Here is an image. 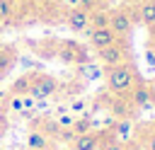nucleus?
<instances>
[{
    "mask_svg": "<svg viewBox=\"0 0 155 150\" xmlns=\"http://www.w3.org/2000/svg\"><path fill=\"white\" fill-rule=\"evenodd\" d=\"M46 109H48V99H36L34 111H46Z\"/></svg>",
    "mask_w": 155,
    "mask_h": 150,
    "instance_id": "obj_22",
    "label": "nucleus"
},
{
    "mask_svg": "<svg viewBox=\"0 0 155 150\" xmlns=\"http://www.w3.org/2000/svg\"><path fill=\"white\" fill-rule=\"evenodd\" d=\"M85 106H87V104H85V99H75V102L70 104V114H82V111H85Z\"/></svg>",
    "mask_w": 155,
    "mask_h": 150,
    "instance_id": "obj_19",
    "label": "nucleus"
},
{
    "mask_svg": "<svg viewBox=\"0 0 155 150\" xmlns=\"http://www.w3.org/2000/svg\"><path fill=\"white\" fill-rule=\"evenodd\" d=\"M102 150H126V145H124V143H119V140H111V143H104V145H102Z\"/></svg>",
    "mask_w": 155,
    "mask_h": 150,
    "instance_id": "obj_21",
    "label": "nucleus"
},
{
    "mask_svg": "<svg viewBox=\"0 0 155 150\" xmlns=\"http://www.w3.org/2000/svg\"><path fill=\"white\" fill-rule=\"evenodd\" d=\"M70 131H73L75 135H82V133H90V131H92V121H90V116L85 114V116H80V119H75V121H73V126H70Z\"/></svg>",
    "mask_w": 155,
    "mask_h": 150,
    "instance_id": "obj_13",
    "label": "nucleus"
},
{
    "mask_svg": "<svg viewBox=\"0 0 155 150\" xmlns=\"http://www.w3.org/2000/svg\"><path fill=\"white\" fill-rule=\"evenodd\" d=\"M27 148H29V150H46V148H48L46 133H41V131H29V135H27Z\"/></svg>",
    "mask_w": 155,
    "mask_h": 150,
    "instance_id": "obj_10",
    "label": "nucleus"
},
{
    "mask_svg": "<svg viewBox=\"0 0 155 150\" xmlns=\"http://www.w3.org/2000/svg\"><path fill=\"white\" fill-rule=\"evenodd\" d=\"M97 58H99L104 65H116V63H124V60H126V48L116 41V44H111V46L97 48Z\"/></svg>",
    "mask_w": 155,
    "mask_h": 150,
    "instance_id": "obj_4",
    "label": "nucleus"
},
{
    "mask_svg": "<svg viewBox=\"0 0 155 150\" xmlns=\"http://www.w3.org/2000/svg\"><path fill=\"white\" fill-rule=\"evenodd\" d=\"M107 87L116 97H124V94H128L136 87V73H133V68H131L128 60L107 68Z\"/></svg>",
    "mask_w": 155,
    "mask_h": 150,
    "instance_id": "obj_1",
    "label": "nucleus"
},
{
    "mask_svg": "<svg viewBox=\"0 0 155 150\" xmlns=\"http://www.w3.org/2000/svg\"><path fill=\"white\" fill-rule=\"evenodd\" d=\"M111 111H114V114H116L119 119H126V109H124V102H114Z\"/></svg>",
    "mask_w": 155,
    "mask_h": 150,
    "instance_id": "obj_20",
    "label": "nucleus"
},
{
    "mask_svg": "<svg viewBox=\"0 0 155 150\" xmlns=\"http://www.w3.org/2000/svg\"><path fill=\"white\" fill-rule=\"evenodd\" d=\"M61 131H63V128H61L56 121H44V131H41V133H48V135H58Z\"/></svg>",
    "mask_w": 155,
    "mask_h": 150,
    "instance_id": "obj_16",
    "label": "nucleus"
},
{
    "mask_svg": "<svg viewBox=\"0 0 155 150\" xmlns=\"http://www.w3.org/2000/svg\"><path fill=\"white\" fill-rule=\"evenodd\" d=\"M97 148H99V135L92 131L75 135V140H73V150H97Z\"/></svg>",
    "mask_w": 155,
    "mask_h": 150,
    "instance_id": "obj_9",
    "label": "nucleus"
},
{
    "mask_svg": "<svg viewBox=\"0 0 155 150\" xmlns=\"http://www.w3.org/2000/svg\"><path fill=\"white\" fill-rule=\"evenodd\" d=\"M145 60H148V65L155 70V51H153V48H148V51H145Z\"/></svg>",
    "mask_w": 155,
    "mask_h": 150,
    "instance_id": "obj_23",
    "label": "nucleus"
},
{
    "mask_svg": "<svg viewBox=\"0 0 155 150\" xmlns=\"http://www.w3.org/2000/svg\"><path fill=\"white\" fill-rule=\"evenodd\" d=\"M65 22H68V27H70L73 31H87V29H90V12H87L85 7H73V10L68 12Z\"/></svg>",
    "mask_w": 155,
    "mask_h": 150,
    "instance_id": "obj_6",
    "label": "nucleus"
},
{
    "mask_svg": "<svg viewBox=\"0 0 155 150\" xmlns=\"http://www.w3.org/2000/svg\"><path fill=\"white\" fill-rule=\"evenodd\" d=\"M87 36H90V44L94 48H104V46H111L119 41V36L109 29V27H99V29H87Z\"/></svg>",
    "mask_w": 155,
    "mask_h": 150,
    "instance_id": "obj_5",
    "label": "nucleus"
},
{
    "mask_svg": "<svg viewBox=\"0 0 155 150\" xmlns=\"http://www.w3.org/2000/svg\"><path fill=\"white\" fill-rule=\"evenodd\" d=\"M138 19L145 27L155 29V0H140L138 2Z\"/></svg>",
    "mask_w": 155,
    "mask_h": 150,
    "instance_id": "obj_8",
    "label": "nucleus"
},
{
    "mask_svg": "<svg viewBox=\"0 0 155 150\" xmlns=\"http://www.w3.org/2000/svg\"><path fill=\"white\" fill-rule=\"evenodd\" d=\"M61 150H68V148H61Z\"/></svg>",
    "mask_w": 155,
    "mask_h": 150,
    "instance_id": "obj_30",
    "label": "nucleus"
},
{
    "mask_svg": "<svg viewBox=\"0 0 155 150\" xmlns=\"http://www.w3.org/2000/svg\"><path fill=\"white\" fill-rule=\"evenodd\" d=\"M145 148H148V150H155V133H150V135L145 138Z\"/></svg>",
    "mask_w": 155,
    "mask_h": 150,
    "instance_id": "obj_24",
    "label": "nucleus"
},
{
    "mask_svg": "<svg viewBox=\"0 0 155 150\" xmlns=\"http://www.w3.org/2000/svg\"><path fill=\"white\" fill-rule=\"evenodd\" d=\"M19 63H22V65H24V68H29V65H34V60H31V58H22V60H19Z\"/></svg>",
    "mask_w": 155,
    "mask_h": 150,
    "instance_id": "obj_25",
    "label": "nucleus"
},
{
    "mask_svg": "<svg viewBox=\"0 0 155 150\" xmlns=\"http://www.w3.org/2000/svg\"><path fill=\"white\" fill-rule=\"evenodd\" d=\"M153 31H155V29H153Z\"/></svg>",
    "mask_w": 155,
    "mask_h": 150,
    "instance_id": "obj_31",
    "label": "nucleus"
},
{
    "mask_svg": "<svg viewBox=\"0 0 155 150\" xmlns=\"http://www.w3.org/2000/svg\"><path fill=\"white\" fill-rule=\"evenodd\" d=\"M131 128H133V123H131L128 119H119V121L114 123V140L124 143V140L131 135Z\"/></svg>",
    "mask_w": 155,
    "mask_h": 150,
    "instance_id": "obj_11",
    "label": "nucleus"
},
{
    "mask_svg": "<svg viewBox=\"0 0 155 150\" xmlns=\"http://www.w3.org/2000/svg\"><path fill=\"white\" fill-rule=\"evenodd\" d=\"M131 104L136 109H148L150 106V87L143 82H136V87L131 90Z\"/></svg>",
    "mask_w": 155,
    "mask_h": 150,
    "instance_id": "obj_7",
    "label": "nucleus"
},
{
    "mask_svg": "<svg viewBox=\"0 0 155 150\" xmlns=\"http://www.w3.org/2000/svg\"><path fill=\"white\" fill-rule=\"evenodd\" d=\"M12 0H0V22H5L10 15H12Z\"/></svg>",
    "mask_w": 155,
    "mask_h": 150,
    "instance_id": "obj_15",
    "label": "nucleus"
},
{
    "mask_svg": "<svg viewBox=\"0 0 155 150\" xmlns=\"http://www.w3.org/2000/svg\"><path fill=\"white\" fill-rule=\"evenodd\" d=\"M109 29L119 36V39H126L133 29V19H131V12L119 7V10H111L109 12Z\"/></svg>",
    "mask_w": 155,
    "mask_h": 150,
    "instance_id": "obj_2",
    "label": "nucleus"
},
{
    "mask_svg": "<svg viewBox=\"0 0 155 150\" xmlns=\"http://www.w3.org/2000/svg\"><path fill=\"white\" fill-rule=\"evenodd\" d=\"M0 145H2V131H0Z\"/></svg>",
    "mask_w": 155,
    "mask_h": 150,
    "instance_id": "obj_29",
    "label": "nucleus"
},
{
    "mask_svg": "<svg viewBox=\"0 0 155 150\" xmlns=\"http://www.w3.org/2000/svg\"><path fill=\"white\" fill-rule=\"evenodd\" d=\"M73 121H75V116H73V114H61V116L56 119V123H58L61 128H70V126H73Z\"/></svg>",
    "mask_w": 155,
    "mask_h": 150,
    "instance_id": "obj_18",
    "label": "nucleus"
},
{
    "mask_svg": "<svg viewBox=\"0 0 155 150\" xmlns=\"http://www.w3.org/2000/svg\"><path fill=\"white\" fill-rule=\"evenodd\" d=\"M7 109L15 111V114H19V111L24 109V99H22V94H12V97L7 99Z\"/></svg>",
    "mask_w": 155,
    "mask_h": 150,
    "instance_id": "obj_14",
    "label": "nucleus"
},
{
    "mask_svg": "<svg viewBox=\"0 0 155 150\" xmlns=\"http://www.w3.org/2000/svg\"><path fill=\"white\" fill-rule=\"evenodd\" d=\"M99 27H109V12L107 10H97L90 15V29H99Z\"/></svg>",
    "mask_w": 155,
    "mask_h": 150,
    "instance_id": "obj_12",
    "label": "nucleus"
},
{
    "mask_svg": "<svg viewBox=\"0 0 155 150\" xmlns=\"http://www.w3.org/2000/svg\"><path fill=\"white\" fill-rule=\"evenodd\" d=\"M2 99H5V92H2V90H0V104H2Z\"/></svg>",
    "mask_w": 155,
    "mask_h": 150,
    "instance_id": "obj_28",
    "label": "nucleus"
},
{
    "mask_svg": "<svg viewBox=\"0 0 155 150\" xmlns=\"http://www.w3.org/2000/svg\"><path fill=\"white\" fill-rule=\"evenodd\" d=\"M150 106L155 109V87H150Z\"/></svg>",
    "mask_w": 155,
    "mask_h": 150,
    "instance_id": "obj_26",
    "label": "nucleus"
},
{
    "mask_svg": "<svg viewBox=\"0 0 155 150\" xmlns=\"http://www.w3.org/2000/svg\"><path fill=\"white\" fill-rule=\"evenodd\" d=\"M29 85H31V87H29L27 94H31L34 99H48V97H53L56 90H58V82H56L53 77H48V75H39V77H34Z\"/></svg>",
    "mask_w": 155,
    "mask_h": 150,
    "instance_id": "obj_3",
    "label": "nucleus"
},
{
    "mask_svg": "<svg viewBox=\"0 0 155 150\" xmlns=\"http://www.w3.org/2000/svg\"><path fill=\"white\" fill-rule=\"evenodd\" d=\"M63 2H70V5H78V0H63Z\"/></svg>",
    "mask_w": 155,
    "mask_h": 150,
    "instance_id": "obj_27",
    "label": "nucleus"
},
{
    "mask_svg": "<svg viewBox=\"0 0 155 150\" xmlns=\"http://www.w3.org/2000/svg\"><path fill=\"white\" fill-rule=\"evenodd\" d=\"M82 75H85L87 80H97V77L102 75V70H99L97 65H87V68H82Z\"/></svg>",
    "mask_w": 155,
    "mask_h": 150,
    "instance_id": "obj_17",
    "label": "nucleus"
}]
</instances>
